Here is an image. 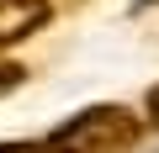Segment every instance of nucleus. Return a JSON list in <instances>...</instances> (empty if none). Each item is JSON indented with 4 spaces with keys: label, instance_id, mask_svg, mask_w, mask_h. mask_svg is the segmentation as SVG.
I'll return each instance as SVG.
<instances>
[{
    "label": "nucleus",
    "instance_id": "nucleus-1",
    "mask_svg": "<svg viewBox=\"0 0 159 153\" xmlns=\"http://www.w3.org/2000/svg\"><path fill=\"white\" fill-rule=\"evenodd\" d=\"M138 137H143V116L117 106V100H101V106L74 111L48 137V148L53 153H133Z\"/></svg>",
    "mask_w": 159,
    "mask_h": 153
},
{
    "label": "nucleus",
    "instance_id": "nucleus-2",
    "mask_svg": "<svg viewBox=\"0 0 159 153\" xmlns=\"http://www.w3.org/2000/svg\"><path fill=\"white\" fill-rule=\"evenodd\" d=\"M53 16L48 0H0V48L11 42H27L32 32H43Z\"/></svg>",
    "mask_w": 159,
    "mask_h": 153
},
{
    "label": "nucleus",
    "instance_id": "nucleus-3",
    "mask_svg": "<svg viewBox=\"0 0 159 153\" xmlns=\"http://www.w3.org/2000/svg\"><path fill=\"white\" fill-rule=\"evenodd\" d=\"M21 79H27V69H21V63H11V58H0V95L21 90Z\"/></svg>",
    "mask_w": 159,
    "mask_h": 153
},
{
    "label": "nucleus",
    "instance_id": "nucleus-4",
    "mask_svg": "<svg viewBox=\"0 0 159 153\" xmlns=\"http://www.w3.org/2000/svg\"><path fill=\"white\" fill-rule=\"evenodd\" d=\"M0 153H53L48 142H32V137H16V142H0Z\"/></svg>",
    "mask_w": 159,
    "mask_h": 153
},
{
    "label": "nucleus",
    "instance_id": "nucleus-5",
    "mask_svg": "<svg viewBox=\"0 0 159 153\" xmlns=\"http://www.w3.org/2000/svg\"><path fill=\"white\" fill-rule=\"evenodd\" d=\"M143 111H148V121H154V127H159V85H154V90H148V100H143Z\"/></svg>",
    "mask_w": 159,
    "mask_h": 153
},
{
    "label": "nucleus",
    "instance_id": "nucleus-6",
    "mask_svg": "<svg viewBox=\"0 0 159 153\" xmlns=\"http://www.w3.org/2000/svg\"><path fill=\"white\" fill-rule=\"evenodd\" d=\"M143 6H148V0H143Z\"/></svg>",
    "mask_w": 159,
    "mask_h": 153
}]
</instances>
